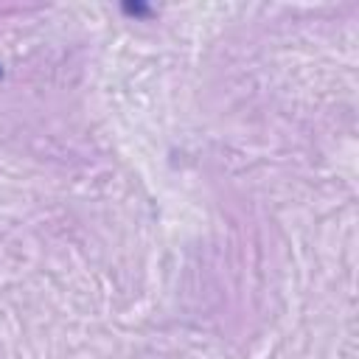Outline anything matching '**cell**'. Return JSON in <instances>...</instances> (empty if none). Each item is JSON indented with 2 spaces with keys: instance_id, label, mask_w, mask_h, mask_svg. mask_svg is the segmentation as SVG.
<instances>
[{
  "instance_id": "obj_1",
  "label": "cell",
  "mask_w": 359,
  "mask_h": 359,
  "mask_svg": "<svg viewBox=\"0 0 359 359\" xmlns=\"http://www.w3.org/2000/svg\"><path fill=\"white\" fill-rule=\"evenodd\" d=\"M121 11L129 14V17H151V8L146 3H123Z\"/></svg>"
},
{
  "instance_id": "obj_2",
  "label": "cell",
  "mask_w": 359,
  "mask_h": 359,
  "mask_svg": "<svg viewBox=\"0 0 359 359\" xmlns=\"http://www.w3.org/2000/svg\"><path fill=\"white\" fill-rule=\"evenodd\" d=\"M0 79H3V67H0Z\"/></svg>"
}]
</instances>
